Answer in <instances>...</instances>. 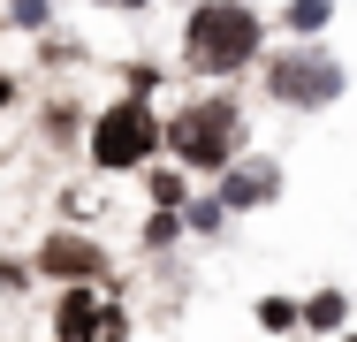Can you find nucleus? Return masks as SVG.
I'll use <instances>...</instances> for the list:
<instances>
[{
  "instance_id": "f257e3e1",
  "label": "nucleus",
  "mask_w": 357,
  "mask_h": 342,
  "mask_svg": "<svg viewBox=\"0 0 357 342\" xmlns=\"http://www.w3.org/2000/svg\"><path fill=\"white\" fill-rule=\"evenodd\" d=\"M175 54L206 84H236L243 68H259V54H266V15L251 0H190Z\"/></svg>"
},
{
  "instance_id": "f03ea898",
  "label": "nucleus",
  "mask_w": 357,
  "mask_h": 342,
  "mask_svg": "<svg viewBox=\"0 0 357 342\" xmlns=\"http://www.w3.org/2000/svg\"><path fill=\"white\" fill-rule=\"evenodd\" d=\"M84 152H91L99 175H137V168H152L167 152V114L152 107V91H122V99H107L91 114Z\"/></svg>"
},
{
  "instance_id": "7ed1b4c3",
  "label": "nucleus",
  "mask_w": 357,
  "mask_h": 342,
  "mask_svg": "<svg viewBox=\"0 0 357 342\" xmlns=\"http://www.w3.org/2000/svg\"><path fill=\"white\" fill-rule=\"evenodd\" d=\"M167 152L190 168V175H220L236 152H243V99L236 91H198L167 114Z\"/></svg>"
},
{
  "instance_id": "20e7f679",
  "label": "nucleus",
  "mask_w": 357,
  "mask_h": 342,
  "mask_svg": "<svg viewBox=\"0 0 357 342\" xmlns=\"http://www.w3.org/2000/svg\"><path fill=\"white\" fill-rule=\"evenodd\" d=\"M259 84H266V99H274V107L319 114V107H335V99L350 91V68L335 61V46L296 38V46H282V54H259Z\"/></svg>"
},
{
  "instance_id": "39448f33",
  "label": "nucleus",
  "mask_w": 357,
  "mask_h": 342,
  "mask_svg": "<svg viewBox=\"0 0 357 342\" xmlns=\"http://www.w3.org/2000/svg\"><path fill=\"white\" fill-rule=\"evenodd\" d=\"M54 335H61V342H122V335H130V312H122L99 281H61Z\"/></svg>"
},
{
  "instance_id": "423d86ee",
  "label": "nucleus",
  "mask_w": 357,
  "mask_h": 342,
  "mask_svg": "<svg viewBox=\"0 0 357 342\" xmlns=\"http://www.w3.org/2000/svg\"><path fill=\"white\" fill-rule=\"evenodd\" d=\"M38 274H54V281H107V244H91L76 228H54L38 244Z\"/></svg>"
},
{
  "instance_id": "0eeeda50",
  "label": "nucleus",
  "mask_w": 357,
  "mask_h": 342,
  "mask_svg": "<svg viewBox=\"0 0 357 342\" xmlns=\"http://www.w3.org/2000/svg\"><path fill=\"white\" fill-rule=\"evenodd\" d=\"M213 198L228 205V213H259V205H274V198H282V168H274V160H243V168L228 160Z\"/></svg>"
},
{
  "instance_id": "6e6552de",
  "label": "nucleus",
  "mask_w": 357,
  "mask_h": 342,
  "mask_svg": "<svg viewBox=\"0 0 357 342\" xmlns=\"http://www.w3.org/2000/svg\"><path fill=\"white\" fill-rule=\"evenodd\" d=\"M327 23H335V0H282L289 38H327Z\"/></svg>"
},
{
  "instance_id": "1a4fd4ad",
  "label": "nucleus",
  "mask_w": 357,
  "mask_h": 342,
  "mask_svg": "<svg viewBox=\"0 0 357 342\" xmlns=\"http://www.w3.org/2000/svg\"><path fill=\"white\" fill-rule=\"evenodd\" d=\"M38 130H46V144H76V137L91 130V122H84V107H76V99H54V107H46V122H38Z\"/></svg>"
},
{
  "instance_id": "9d476101",
  "label": "nucleus",
  "mask_w": 357,
  "mask_h": 342,
  "mask_svg": "<svg viewBox=\"0 0 357 342\" xmlns=\"http://www.w3.org/2000/svg\"><path fill=\"white\" fill-rule=\"evenodd\" d=\"M144 191H152V205H183L190 198V168L175 160V168H144Z\"/></svg>"
},
{
  "instance_id": "9b49d317",
  "label": "nucleus",
  "mask_w": 357,
  "mask_h": 342,
  "mask_svg": "<svg viewBox=\"0 0 357 342\" xmlns=\"http://www.w3.org/2000/svg\"><path fill=\"white\" fill-rule=\"evenodd\" d=\"M342 312H350V304H342V289L304 297V327H312V335H335V327H342Z\"/></svg>"
},
{
  "instance_id": "f8f14e48",
  "label": "nucleus",
  "mask_w": 357,
  "mask_h": 342,
  "mask_svg": "<svg viewBox=\"0 0 357 342\" xmlns=\"http://www.w3.org/2000/svg\"><path fill=\"white\" fill-rule=\"evenodd\" d=\"M0 23H8V31H54V0H8Z\"/></svg>"
},
{
  "instance_id": "ddd939ff",
  "label": "nucleus",
  "mask_w": 357,
  "mask_h": 342,
  "mask_svg": "<svg viewBox=\"0 0 357 342\" xmlns=\"http://www.w3.org/2000/svg\"><path fill=\"white\" fill-rule=\"evenodd\" d=\"M296 320H304L296 297H259V327H266V335H282V327H296Z\"/></svg>"
},
{
  "instance_id": "4468645a",
  "label": "nucleus",
  "mask_w": 357,
  "mask_h": 342,
  "mask_svg": "<svg viewBox=\"0 0 357 342\" xmlns=\"http://www.w3.org/2000/svg\"><path fill=\"white\" fill-rule=\"evenodd\" d=\"M220 221H228V205H220V198H183V228H198V236H213Z\"/></svg>"
},
{
  "instance_id": "2eb2a0df",
  "label": "nucleus",
  "mask_w": 357,
  "mask_h": 342,
  "mask_svg": "<svg viewBox=\"0 0 357 342\" xmlns=\"http://www.w3.org/2000/svg\"><path fill=\"white\" fill-rule=\"evenodd\" d=\"M15 99H23V84H15V76H8V68H0V114H8V107H15Z\"/></svg>"
},
{
  "instance_id": "dca6fc26",
  "label": "nucleus",
  "mask_w": 357,
  "mask_h": 342,
  "mask_svg": "<svg viewBox=\"0 0 357 342\" xmlns=\"http://www.w3.org/2000/svg\"><path fill=\"white\" fill-rule=\"evenodd\" d=\"M99 8H114V15H144L152 0H99Z\"/></svg>"
},
{
  "instance_id": "f3484780",
  "label": "nucleus",
  "mask_w": 357,
  "mask_h": 342,
  "mask_svg": "<svg viewBox=\"0 0 357 342\" xmlns=\"http://www.w3.org/2000/svg\"><path fill=\"white\" fill-rule=\"evenodd\" d=\"M342 342H357V335H342Z\"/></svg>"
}]
</instances>
